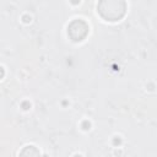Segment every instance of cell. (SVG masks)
Segmentation results:
<instances>
[{"instance_id": "1", "label": "cell", "mask_w": 157, "mask_h": 157, "mask_svg": "<svg viewBox=\"0 0 157 157\" xmlns=\"http://www.w3.org/2000/svg\"><path fill=\"white\" fill-rule=\"evenodd\" d=\"M126 10V4L124 0H101L98 4L99 15L107 21L120 20Z\"/></svg>"}, {"instance_id": "2", "label": "cell", "mask_w": 157, "mask_h": 157, "mask_svg": "<svg viewBox=\"0 0 157 157\" xmlns=\"http://www.w3.org/2000/svg\"><path fill=\"white\" fill-rule=\"evenodd\" d=\"M26 148H27V151L23 150V151L21 152V155H39V151H33V152H32V150H29V146L26 147Z\"/></svg>"}]
</instances>
